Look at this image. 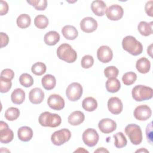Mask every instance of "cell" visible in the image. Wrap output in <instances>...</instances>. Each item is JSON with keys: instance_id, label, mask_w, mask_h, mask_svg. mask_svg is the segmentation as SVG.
Segmentation results:
<instances>
[{"instance_id": "277c9868", "label": "cell", "mask_w": 153, "mask_h": 153, "mask_svg": "<svg viewBox=\"0 0 153 153\" xmlns=\"http://www.w3.org/2000/svg\"><path fill=\"white\" fill-rule=\"evenodd\" d=\"M131 95L133 99L137 102H142L151 99L153 96V90L151 87L137 85L134 87L131 91Z\"/></svg>"}, {"instance_id": "60d3db41", "label": "cell", "mask_w": 153, "mask_h": 153, "mask_svg": "<svg viewBox=\"0 0 153 153\" xmlns=\"http://www.w3.org/2000/svg\"><path fill=\"white\" fill-rule=\"evenodd\" d=\"M152 122H151L146 127V136L148 141L150 143V144H152Z\"/></svg>"}, {"instance_id": "c3c4849f", "label": "cell", "mask_w": 153, "mask_h": 153, "mask_svg": "<svg viewBox=\"0 0 153 153\" xmlns=\"http://www.w3.org/2000/svg\"><path fill=\"white\" fill-rule=\"evenodd\" d=\"M149 152V151H148V150H146V149H145V148H141V149H138V150H137V151H136V152Z\"/></svg>"}, {"instance_id": "d6a6232c", "label": "cell", "mask_w": 153, "mask_h": 153, "mask_svg": "<svg viewBox=\"0 0 153 153\" xmlns=\"http://www.w3.org/2000/svg\"><path fill=\"white\" fill-rule=\"evenodd\" d=\"M47 70L46 65L42 62H36L34 63L31 68L32 73L36 75L41 76L45 73Z\"/></svg>"}, {"instance_id": "8d00e7d4", "label": "cell", "mask_w": 153, "mask_h": 153, "mask_svg": "<svg viewBox=\"0 0 153 153\" xmlns=\"http://www.w3.org/2000/svg\"><path fill=\"white\" fill-rule=\"evenodd\" d=\"M11 80L0 76V91L2 93L8 92L11 88Z\"/></svg>"}, {"instance_id": "3957f363", "label": "cell", "mask_w": 153, "mask_h": 153, "mask_svg": "<svg viewBox=\"0 0 153 153\" xmlns=\"http://www.w3.org/2000/svg\"><path fill=\"white\" fill-rule=\"evenodd\" d=\"M38 121L42 126L54 128L60 126L62 123V118L57 114L45 111L41 114L38 118Z\"/></svg>"}, {"instance_id": "9a60e30c", "label": "cell", "mask_w": 153, "mask_h": 153, "mask_svg": "<svg viewBox=\"0 0 153 153\" xmlns=\"http://www.w3.org/2000/svg\"><path fill=\"white\" fill-rule=\"evenodd\" d=\"M98 127L102 133L108 134L116 130L117 124L115 121L112 119L103 118L99 122Z\"/></svg>"}, {"instance_id": "b9f144b4", "label": "cell", "mask_w": 153, "mask_h": 153, "mask_svg": "<svg viewBox=\"0 0 153 153\" xmlns=\"http://www.w3.org/2000/svg\"><path fill=\"white\" fill-rule=\"evenodd\" d=\"M8 11V5L7 2L4 1H0V15H5Z\"/></svg>"}, {"instance_id": "2e32d148", "label": "cell", "mask_w": 153, "mask_h": 153, "mask_svg": "<svg viewBox=\"0 0 153 153\" xmlns=\"http://www.w3.org/2000/svg\"><path fill=\"white\" fill-rule=\"evenodd\" d=\"M108 110L113 114H120L123 108V105L121 100L117 97H111L108 102Z\"/></svg>"}, {"instance_id": "d4e9b609", "label": "cell", "mask_w": 153, "mask_h": 153, "mask_svg": "<svg viewBox=\"0 0 153 153\" xmlns=\"http://www.w3.org/2000/svg\"><path fill=\"white\" fill-rule=\"evenodd\" d=\"M41 83L43 87L45 90H51L55 87L56 84V79L55 76L53 75L47 74L42 77Z\"/></svg>"}, {"instance_id": "e575fe53", "label": "cell", "mask_w": 153, "mask_h": 153, "mask_svg": "<svg viewBox=\"0 0 153 153\" xmlns=\"http://www.w3.org/2000/svg\"><path fill=\"white\" fill-rule=\"evenodd\" d=\"M137 79V75L134 72H127L125 73L123 77L122 81L126 85H130L134 83Z\"/></svg>"}, {"instance_id": "7a4b0ae2", "label": "cell", "mask_w": 153, "mask_h": 153, "mask_svg": "<svg viewBox=\"0 0 153 153\" xmlns=\"http://www.w3.org/2000/svg\"><path fill=\"white\" fill-rule=\"evenodd\" d=\"M57 55L59 59L67 63H74L77 59V53L69 44L64 43L57 49Z\"/></svg>"}, {"instance_id": "7402d4cb", "label": "cell", "mask_w": 153, "mask_h": 153, "mask_svg": "<svg viewBox=\"0 0 153 153\" xmlns=\"http://www.w3.org/2000/svg\"><path fill=\"white\" fill-rule=\"evenodd\" d=\"M136 68L138 72L141 74L148 73L151 68V63L146 57H141L136 63Z\"/></svg>"}, {"instance_id": "e0dca14e", "label": "cell", "mask_w": 153, "mask_h": 153, "mask_svg": "<svg viewBox=\"0 0 153 153\" xmlns=\"http://www.w3.org/2000/svg\"><path fill=\"white\" fill-rule=\"evenodd\" d=\"M30 102L35 105L41 103L44 99V93L43 90L38 87L32 89L29 94Z\"/></svg>"}, {"instance_id": "30bf717a", "label": "cell", "mask_w": 153, "mask_h": 153, "mask_svg": "<svg viewBox=\"0 0 153 153\" xmlns=\"http://www.w3.org/2000/svg\"><path fill=\"white\" fill-rule=\"evenodd\" d=\"M14 138L13 131L8 127V124L1 121L0 122V142L2 143H8Z\"/></svg>"}, {"instance_id": "4316f807", "label": "cell", "mask_w": 153, "mask_h": 153, "mask_svg": "<svg viewBox=\"0 0 153 153\" xmlns=\"http://www.w3.org/2000/svg\"><path fill=\"white\" fill-rule=\"evenodd\" d=\"M120 88L121 83L116 78H108L106 82V88L108 92L116 93L119 91Z\"/></svg>"}, {"instance_id": "f6af8a7d", "label": "cell", "mask_w": 153, "mask_h": 153, "mask_svg": "<svg viewBox=\"0 0 153 153\" xmlns=\"http://www.w3.org/2000/svg\"><path fill=\"white\" fill-rule=\"evenodd\" d=\"M96 152H109V151L104 148H99L97 149L94 151V153Z\"/></svg>"}, {"instance_id": "484cf974", "label": "cell", "mask_w": 153, "mask_h": 153, "mask_svg": "<svg viewBox=\"0 0 153 153\" xmlns=\"http://www.w3.org/2000/svg\"><path fill=\"white\" fill-rule=\"evenodd\" d=\"M139 32L143 36H148L152 33V22L150 23L141 21L137 25Z\"/></svg>"}, {"instance_id": "5bb4252c", "label": "cell", "mask_w": 153, "mask_h": 153, "mask_svg": "<svg viewBox=\"0 0 153 153\" xmlns=\"http://www.w3.org/2000/svg\"><path fill=\"white\" fill-rule=\"evenodd\" d=\"M97 26V21L91 17H84L80 22V27L85 33H91L95 31Z\"/></svg>"}, {"instance_id": "5b68a950", "label": "cell", "mask_w": 153, "mask_h": 153, "mask_svg": "<svg viewBox=\"0 0 153 153\" xmlns=\"http://www.w3.org/2000/svg\"><path fill=\"white\" fill-rule=\"evenodd\" d=\"M125 133L133 145H137L142 142V132L138 125L135 124H128L125 128Z\"/></svg>"}, {"instance_id": "1f68e13d", "label": "cell", "mask_w": 153, "mask_h": 153, "mask_svg": "<svg viewBox=\"0 0 153 153\" xmlns=\"http://www.w3.org/2000/svg\"><path fill=\"white\" fill-rule=\"evenodd\" d=\"M34 24L38 29H45L48 25V19L44 15H38L34 19Z\"/></svg>"}, {"instance_id": "836d02e7", "label": "cell", "mask_w": 153, "mask_h": 153, "mask_svg": "<svg viewBox=\"0 0 153 153\" xmlns=\"http://www.w3.org/2000/svg\"><path fill=\"white\" fill-rule=\"evenodd\" d=\"M19 82L22 85L25 87H29L33 84V78L32 76L27 74H22L19 77Z\"/></svg>"}, {"instance_id": "83f0119b", "label": "cell", "mask_w": 153, "mask_h": 153, "mask_svg": "<svg viewBox=\"0 0 153 153\" xmlns=\"http://www.w3.org/2000/svg\"><path fill=\"white\" fill-rule=\"evenodd\" d=\"M82 106L84 110L88 112H92L97 108V102L93 97H87L82 100Z\"/></svg>"}, {"instance_id": "ee69618b", "label": "cell", "mask_w": 153, "mask_h": 153, "mask_svg": "<svg viewBox=\"0 0 153 153\" xmlns=\"http://www.w3.org/2000/svg\"><path fill=\"white\" fill-rule=\"evenodd\" d=\"M152 1H148L145 7V10L146 13L150 17H152Z\"/></svg>"}, {"instance_id": "f35d334b", "label": "cell", "mask_w": 153, "mask_h": 153, "mask_svg": "<svg viewBox=\"0 0 153 153\" xmlns=\"http://www.w3.org/2000/svg\"><path fill=\"white\" fill-rule=\"evenodd\" d=\"M94 64V59L90 55H85L81 59V65L84 69H88L91 68Z\"/></svg>"}, {"instance_id": "ba28073f", "label": "cell", "mask_w": 153, "mask_h": 153, "mask_svg": "<svg viewBox=\"0 0 153 153\" xmlns=\"http://www.w3.org/2000/svg\"><path fill=\"white\" fill-rule=\"evenodd\" d=\"M82 138L84 143L86 145L89 147H93L97 143L99 136L95 129L89 128L83 132Z\"/></svg>"}, {"instance_id": "7c38bea8", "label": "cell", "mask_w": 153, "mask_h": 153, "mask_svg": "<svg viewBox=\"0 0 153 153\" xmlns=\"http://www.w3.org/2000/svg\"><path fill=\"white\" fill-rule=\"evenodd\" d=\"M97 57L100 62L106 63L112 59L113 52L109 47L102 45L97 51Z\"/></svg>"}, {"instance_id": "ffe728a7", "label": "cell", "mask_w": 153, "mask_h": 153, "mask_svg": "<svg viewBox=\"0 0 153 153\" xmlns=\"http://www.w3.org/2000/svg\"><path fill=\"white\" fill-rule=\"evenodd\" d=\"M17 135L19 139L23 142L29 141L33 136V131L28 126H22L18 129Z\"/></svg>"}, {"instance_id": "8fae6325", "label": "cell", "mask_w": 153, "mask_h": 153, "mask_svg": "<svg viewBox=\"0 0 153 153\" xmlns=\"http://www.w3.org/2000/svg\"><path fill=\"white\" fill-rule=\"evenodd\" d=\"M133 115L136 120L139 121H145L151 117L152 111L148 106L142 105L135 108Z\"/></svg>"}, {"instance_id": "cb8c5ba5", "label": "cell", "mask_w": 153, "mask_h": 153, "mask_svg": "<svg viewBox=\"0 0 153 153\" xmlns=\"http://www.w3.org/2000/svg\"><path fill=\"white\" fill-rule=\"evenodd\" d=\"M11 99L13 103L17 105L22 104L25 99V91L20 88H16L11 93Z\"/></svg>"}, {"instance_id": "8992f818", "label": "cell", "mask_w": 153, "mask_h": 153, "mask_svg": "<svg viewBox=\"0 0 153 153\" xmlns=\"http://www.w3.org/2000/svg\"><path fill=\"white\" fill-rule=\"evenodd\" d=\"M71 137V133L67 128H62L54 131L51 136L52 143L56 146H60L69 140Z\"/></svg>"}, {"instance_id": "4fadbf2b", "label": "cell", "mask_w": 153, "mask_h": 153, "mask_svg": "<svg viewBox=\"0 0 153 153\" xmlns=\"http://www.w3.org/2000/svg\"><path fill=\"white\" fill-rule=\"evenodd\" d=\"M47 104L52 109L60 111L65 107V100L61 96L57 94H53L48 97Z\"/></svg>"}, {"instance_id": "d6986e66", "label": "cell", "mask_w": 153, "mask_h": 153, "mask_svg": "<svg viewBox=\"0 0 153 153\" xmlns=\"http://www.w3.org/2000/svg\"><path fill=\"white\" fill-rule=\"evenodd\" d=\"M91 8L95 15L103 16L106 10V5L103 1L96 0L92 2Z\"/></svg>"}, {"instance_id": "9c48e42d", "label": "cell", "mask_w": 153, "mask_h": 153, "mask_svg": "<svg viewBox=\"0 0 153 153\" xmlns=\"http://www.w3.org/2000/svg\"><path fill=\"white\" fill-rule=\"evenodd\" d=\"M105 14L111 20L117 21L121 19L124 14L123 8L118 4H113L106 8Z\"/></svg>"}, {"instance_id": "7bdbcfd3", "label": "cell", "mask_w": 153, "mask_h": 153, "mask_svg": "<svg viewBox=\"0 0 153 153\" xmlns=\"http://www.w3.org/2000/svg\"><path fill=\"white\" fill-rule=\"evenodd\" d=\"M1 36V48H3L8 45L9 42V38L8 36L4 32L0 33Z\"/></svg>"}, {"instance_id": "44dd1931", "label": "cell", "mask_w": 153, "mask_h": 153, "mask_svg": "<svg viewBox=\"0 0 153 153\" xmlns=\"http://www.w3.org/2000/svg\"><path fill=\"white\" fill-rule=\"evenodd\" d=\"M62 33L63 36L68 40H74L78 35L77 29L71 25L65 26L62 29Z\"/></svg>"}, {"instance_id": "f1b7e54d", "label": "cell", "mask_w": 153, "mask_h": 153, "mask_svg": "<svg viewBox=\"0 0 153 153\" xmlns=\"http://www.w3.org/2000/svg\"><path fill=\"white\" fill-rule=\"evenodd\" d=\"M31 23L30 17L27 14H20L16 20V23L18 27L21 29H25L29 27Z\"/></svg>"}, {"instance_id": "4dcf8cb0", "label": "cell", "mask_w": 153, "mask_h": 153, "mask_svg": "<svg viewBox=\"0 0 153 153\" xmlns=\"http://www.w3.org/2000/svg\"><path fill=\"white\" fill-rule=\"evenodd\" d=\"M20 115V111L18 108L15 107H10L8 108L5 112V118L10 121H14L17 120Z\"/></svg>"}, {"instance_id": "74e56055", "label": "cell", "mask_w": 153, "mask_h": 153, "mask_svg": "<svg viewBox=\"0 0 153 153\" xmlns=\"http://www.w3.org/2000/svg\"><path fill=\"white\" fill-rule=\"evenodd\" d=\"M119 74L118 69L114 66H110L106 67L104 70V74L108 78H117Z\"/></svg>"}, {"instance_id": "7dc6e473", "label": "cell", "mask_w": 153, "mask_h": 153, "mask_svg": "<svg viewBox=\"0 0 153 153\" xmlns=\"http://www.w3.org/2000/svg\"><path fill=\"white\" fill-rule=\"evenodd\" d=\"M74 152H88V151H87L86 149H84L83 148H79L77 150L75 151Z\"/></svg>"}, {"instance_id": "603a6c76", "label": "cell", "mask_w": 153, "mask_h": 153, "mask_svg": "<svg viewBox=\"0 0 153 153\" xmlns=\"http://www.w3.org/2000/svg\"><path fill=\"white\" fill-rule=\"evenodd\" d=\"M60 40L59 33L54 30H51L47 32L44 36V42L50 46L56 45Z\"/></svg>"}, {"instance_id": "ac0fdd59", "label": "cell", "mask_w": 153, "mask_h": 153, "mask_svg": "<svg viewBox=\"0 0 153 153\" xmlns=\"http://www.w3.org/2000/svg\"><path fill=\"white\" fill-rule=\"evenodd\" d=\"M85 120L84 113L79 111L72 112L68 117V121L72 126H78L83 123Z\"/></svg>"}, {"instance_id": "d590c367", "label": "cell", "mask_w": 153, "mask_h": 153, "mask_svg": "<svg viewBox=\"0 0 153 153\" xmlns=\"http://www.w3.org/2000/svg\"><path fill=\"white\" fill-rule=\"evenodd\" d=\"M27 2L33 6L36 10L42 11L45 10L47 7V1L46 0H30Z\"/></svg>"}, {"instance_id": "ab89813d", "label": "cell", "mask_w": 153, "mask_h": 153, "mask_svg": "<svg viewBox=\"0 0 153 153\" xmlns=\"http://www.w3.org/2000/svg\"><path fill=\"white\" fill-rule=\"evenodd\" d=\"M1 76L4 77L5 78L9 79L10 80L13 79L14 76V71L11 69H5L2 71L1 72Z\"/></svg>"}, {"instance_id": "6da1fadb", "label": "cell", "mask_w": 153, "mask_h": 153, "mask_svg": "<svg viewBox=\"0 0 153 153\" xmlns=\"http://www.w3.org/2000/svg\"><path fill=\"white\" fill-rule=\"evenodd\" d=\"M122 46L124 50L133 56L140 54L143 51L142 44L133 36H126L122 41Z\"/></svg>"}, {"instance_id": "f546056e", "label": "cell", "mask_w": 153, "mask_h": 153, "mask_svg": "<svg viewBox=\"0 0 153 153\" xmlns=\"http://www.w3.org/2000/svg\"><path fill=\"white\" fill-rule=\"evenodd\" d=\"M114 138L115 140L114 145L116 148H122L127 145V139L122 132H118L114 134Z\"/></svg>"}, {"instance_id": "52a82bcc", "label": "cell", "mask_w": 153, "mask_h": 153, "mask_svg": "<svg viewBox=\"0 0 153 153\" xmlns=\"http://www.w3.org/2000/svg\"><path fill=\"white\" fill-rule=\"evenodd\" d=\"M82 92V85L78 82H74L68 86L66 90V95L70 101L75 102L81 98Z\"/></svg>"}, {"instance_id": "bcb514c9", "label": "cell", "mask_w": 153, "mask_h": 153, "mask_svg": "<svg viewBox=\"0 0 153 153\" xmlns=\"http://www.w3.org/2000/svg\"><path fill=\"white\" fill-rule=\"evenodd\" d=\"M152 44H151L149 47H148V48H147V52H148V54L152 57Z\"/></svg>"}]
</instances>
